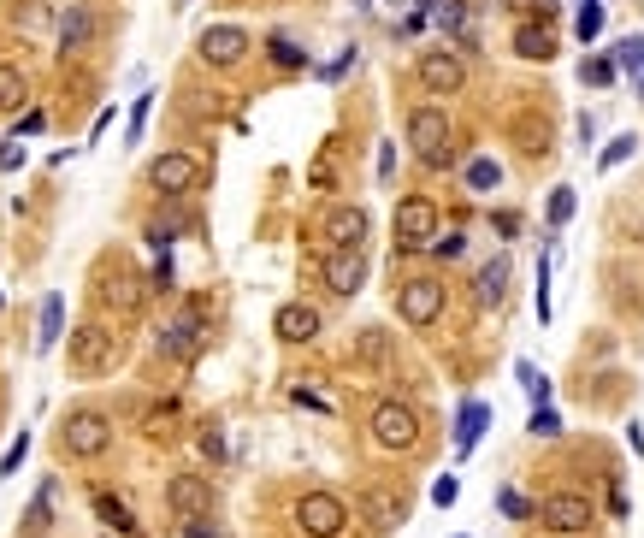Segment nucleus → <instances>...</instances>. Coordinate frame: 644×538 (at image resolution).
Listing matches in <instances>:
<instances>
[{"label":"nucleus","mask_w":644,"mask_h":538,"mask_svg":"<svg viewBox=\"0 0 644 538\" xmlns=\"http://www.w3.org/2000/svg\"><path fill=\"white\" fill-rule=\"evenodd\" d=\"M408 142H414L420 166L444 172V166L455 160V148H450V113H444V107H414V113H408Z\"/></svg>","instance_id":"1"},{"label":"nucleus","mask_w":644,"mask_h":538,"mask_svg":"<svg viewBox=\"0 0 644 538\" xmlns=\"http://www.w3.org/2000/svg\"><path fill=\"white\" fill-rule=\"evenodd\" d=\"M60 444H65V456H77V462H95V456L113 444V426H107V414H95V408H77V414H65Z\"/></svg>","instance_id":"2"},{"label":"nucleus","mask_w":644,"mask_h":538,"mask_svg":"<svg viewBox=\"0 0 644 538\" xmlns=\"http://www.w3.org/2000/svg\"><path fill=\"white\" fill-rule=\"evenodd\" d=\"M396 314H402L414 332L438 326V314H444V284H438V278H402V284H396Z\"/></svg>","instance_id":"3"},{"label":"nucleus","mask_w":644,"mask_h":538,"mask_svg":"<svg viewBox=\"0 0 644 538\" xmlns=\"http://www.w3.org/2000/svg\"><path fill=\"white\" fill-rule=\"evenodd\" d=\"M343 527H349V503H343V497L308 491V497L296 503V533L302 538H337Z\"/></svg>","instance_id":"4"},{"label":"nucleus","mask_w":644,"mask_h":538,"mask_svg":"<svg viewBox=\"0 0 644 538\" xmlns=\"http://www.w3.org/2000/svg\"><path fill=\"white\" fill-rule=\"evenodd\" d=\"M550 533H562V538H574V533H585L591 521H597V509H591V497H580V491H550L538 509H532Z\"/></svg>","instance_id":"5"},{"label":"nucleus","mask_w":644,"mask_h":538,"mask_svg":"<svg viewBox=\"0 0 644 538\" xmlns=\"http://www.w3.org/2000/svg\"><path fill=\"white\" fill-rule=\"evenodd\" d=\"M432 237H438V207L426 202V196H408V202L396 207V249L420 255V249H432Z\"/></svg>","instance_id":"6"},{"label":"nucleus","mask_w":644,"mask_h":538,"mask_svg":"<svg viewBox=\"0 0 644 538\" xmlns=\"http://www.w3.org/2000/svg\"><path fill=\"white\" fill-rule=\"evenodd\" d=\"M373 444L379 450H414L420 444V414L408 403H379L373 408Z\"/></svg>","instance_id":"7"},{"label":"nucleus","mask_w":644,"mask_h":538,"mask_svg":"<svg viewBox=\"0 0 644 538\" xmlns=\"http://www.w3.org/2000/svg\"><path fill=\"white\" fill-rule=\"evenodd\" d=\"M65 349H71V367H77L83 379L107 373V367H113V355H119V343H113V332H101V326H77Z\"/></svg>","instance_id":"8"},{"label":"nucleus","mask_w":644,"mask_h":538,"mask_svg":"<svg viewBox=\"0 0 644 538\" xmlns=\"http://www.w3.org/2000/svg\"><path fill=\"white\" fill-rule=\"evenodd\" d=\"M148 184H154L166 202H178V196H190L195 184H201V166H195V154H160V160L148 166Z\"/></svg>","instance_id":"9"},{"label":"nucleus","mask_w":644,"mask_h":538,"mask_svg":"<svg viewBox=\"0 0 644 538\" xmlns=\"http://www.w3.org/2000/svg\"><path fill=\"white\" fill-rule=\"evenodd\" d=\"M195 48H201V60H207V66H219V71H231V66H243V60H249V36H243L237 24H207Z\"/></svg>","instance_id":"10"},{"label":"nucleus","mask_w":644,"mask_h":538,"mask_svg":"<svg viewBox=\"0 0 644 538\" xmlns=\"http://www.w3.org/2000/svg\"><path fill=\"white\" fill-rule=\"evenodd\" d=\"M166 503H172L178 521H201V515H213V485L201 473H172L166 479Z\"/></svg>","instance_id":"11"},{"label":"nucleus","mask_w":644,"mask_h":538,"mask_svg":"<svg viewBox=\"0 0 644 538\" xmlns=\"http://www.w3.org/2000/svg\"><path fill=\"white\" fill-rule=\"evenodd\" d=\"M414 71H420V83L432 95H461V83H467V66H461V54H450V48H426Z\"/></svg>","instance_id":"12"},{"label":"nucleus","mask_w":644,"mask_h":538,"mask_svg":"<svg viewBox=\"0 0 644 538\" xmlns=\"http://www.w3.org/2000/svg\"><path fill=\"white\" fill-rule=\"evenodd\" d=\"M101 296H107V308H119V314H136L142 308V296H148V278L136 267H107V284H101Z\"/></svg>","instance_id":"13"},{"label":"nucleus","mask_w":644,"mask_h":538,"mask_svg":"<svg viewBox=\"0 0 644 538\" xmlns=\"http://www.w3.org/2000/svg\"><path fill=\"white\" fill-rule=\"evenodd\" d=\"M325 284H331L337 296H355V290L367 284V255H361V249H331V261H325Z\"/></svg>","instance_id":"14"},{"label":"nucleus","mask_w":644,"mask_h":538,"mask_svg":"<svg viewBox=\"0 0 644 538\" xmlns=\"http://www.w3.org/2000/svg\"><path fill=\"white\" fill-rule=\"evenodd\" d=\"M160 355H172V361H195V355H201V314H178V320L160 332Z\"/></svg>","instance_id":"15"},{"label":"nucleus","mask_w":644,"mask_h":538,"mask_svg":"<svg viewBox=\"0 0 644 538\" xmlns=\"http://www.w3.org/2000/svg\"><path fill=\"white\" fill-rule=\"evenodd\" d=\"M320 231L331 237V249H361V237H367V213H361V207H331Z\"/></svg>","instance_id":"16"},{"label":"nucleus","mask_w":644,"mask_h":538,"mask_svg":"<svg viewBox=\"0 0 644 538\" xmlns=\"http://www.w3.org/2000/svg\"><path fill=\"white\" fill-rule=\"evenodd\" d=\"M361 515L373 521V527H402L408 521V503H402V491H385V485H373V491H361Z\"/></svg>","instance_id":"17"},{"label":"nucleus","mask_w":644,"mask_h":538,"mask_svg":"<svg viewBox=\"0 0 644 538\" xmlns=\"http://www.w3.org/2000/svg\"><path fill=\"white\" fill-rule=\"evenodd\" d=\"M272 332L284 337V343H314V337H320V314H314L308 302H290V308H278Z\"/></svg>","instance_id":"18"},{"label":"nucleus","mask_w":644,"mask_h":538,"mask_svg":"<svg viewBox=\"0 0 644 538\" xmlns=\"http://www.w3.org/2000/svg\"><path fill=\"white\" fill-rule=\"evenodd\" d=\"M503 296H509V255L485 261L479 278H473V302H479V308H503Z\"/></svg>","instance_id":"19"},{"label":"nucleus","mask_w":644,"mask_h":538,"mask_svg":"<svg viewBox=\"0 0 644 538\" xmlns=\"http://www.w3.org/2000/svg\"><path fill=\"white\" fill-rule=\"evenodd\" d=\"M95 42V12L89 6H65V18H60V48L65 54H83Z\"/></svg>","instance_id":"20"},{"label":"nucleus","mask_w":644,"mask_h":538,"mask_svg":"<svg viewBox=\"0 0 644 538\" xmlns=\"http://www.w3.org/2000/svg\"><path fill=\"white\" fill-rule=\"evenodd\" d=\"M515 54L520 60H556V36H550V24H520L515 30Z\"/></svg>","instance_id":"21"},{"label":"nucleus","mask_w":644,"mask_h":538,"mask_svg":"<svg viewBox=\"0 0 644 538\" xmlns=\"http://www.w3.org/2000/svg\"><path fill=\"white\" fill-rule=\"evenodd\" d=\"M615 71H627L633 89L644 95V36H621V42H615Z\"/></svg>","instance_id":"22"},{"label":"nucleus","mask_w":644,"mask_h":538,"mask_svg":"<svg viewBox=\"0 0 644 538\" xmlns=\"http://www.w3.org/2000/svg\"><path fill=\"white\" fill-rule=\"evenodd\" d=\"M54 503H60V485L48 479V485L30 497V509H24V533H48V515H54Z\"/></svg>","instance_id":"23"},{"label":"nucleus","mask_w":644,"mask_h":538,"mask_svg":"<svg viewBox=\"0 0 644 538\" xmlns=\"http://www.w3.org/2000/svg\"><path fill=\"white\" fill-rule=\"evenodd\" d=\"M485 420H491V408H485V403H467V408H461V426H455V444H461V456H467V450L479 444Z\"/></svg>","instance_id":"24"},{"label":"nucleus","mask_w":644,"mask_h":538,"mask_svg":"<svg viewBox=\"0 0 644 538\" xmlns=\"http://www.w3.org/2000/svg\"><path fill=\"white\" fill-rule=\"evenodd\" d=\"M24 95H30V77H24L18 66H0V113H18Z\"/></svg>","instance_id":"25"},{"label":"nucleus","mask_w":644,"mask_h":538,"mask_svg":"<svg viewBox=\"0 0 644 538\" xmlns=\"http://www.w3.org/2000/svg\"><path fill=\"white\" fill-rule=\"evenodd\" d=\"M60 337H65V302H60V296H48V302H42V337H36V349L48 355Z\"/></svg>","instance_id":"26"},{"label":"nucleus","mask_w":644,"mask_h":538,"mask_svg":"<svg viewBox=\"0 0 644 538\" xmlns=\"http://www.w3.org/2000/svg\"><path fill=\"white\" fill-rule=\"evenodd\" d=\"M95 515H101L113 533H136V515H130V509L119 503V497H113V491H95Z\"/></svg>","instance_id":"27"},{"label":"nucleus","mask_w":644,"mask_h":538,"mask_svg":"<svg viewBox=\"0 0 644 538\" xmlns=\"http://www.w3.org/2000/svg\"><path fill=\"white\" fill-rule=\"evenodd\" d=\"M497 184H503V166H497V160H473V166H467V190H473V196H491Z\"/></svg>","instance_id":"28"},{"label":"nucleus","mask_w":644,"mask_h":538,"mask_svg":"<svg viewBox=\"0 0 644 538\" xmlns=\"http://www.w3.org/2000/svg\"><path fill=\"white\" fill-rule=\"evenodd\" d=\"M515 379H520V391H526L532 403H550V379H544V373H538L532 361H520V367H515Z\"/></svg>","instance_id":"29"},{"label":"nucleus","mask_w":644,"mask_h":538,"mask_svg":"<svg viewBox=\"0 0 644 538\" xmlns=\"http://www.w3.org/2000/svg\"><path fill=\"white\" fill-rule=\"evenodd\" d=\"M266 48H272V66H284V71H302V66H308V54H302L290 36H272Z\"/></svg>","instance_id":"30"},{"label":"nucleus","mask_w":644,"mask_h":538,"mask_svg":"<svg viewBox=\"0 0 644 538\" xmlns=\"http://www.w3.org/2000/svg\"><path fill=\"white\" fill-rule=\"evenodd\" d=\"M426 12H432V18H438L444 30H461V24H467V6H461V0H432Z\"/></svg>","instance_id":"31"},{"label":"nucleus","mask_w":644,"mask_h":538,"mask_svg":"<svg viewBox=\"0 0 644 538\" xmlns=\"http://www.w3.org/2000/svg\"><path fill=\"white\" fill-rule=\"evenodd\" d=\"M385 355H390V337L379 332V326H367V332H361V361H373V367H379Z\"/></svg>","instance_id":"32"},{"label":"nucleus","mask_w":644,"mask_h":538,"mask_svg":"<svg viewBox=\"0 0 644 538\" xmlns=\"http://www.w3.org/2000/svg\"><path fill=\"white\" fill-rule=\"evenodd\" d=\"M532 438H562V420H556V408L550 403L532 408Z\"/></svg>","instance_id":"33"},{"label":"nucleus","mask_w":644,"mask_h":538,"mask_svg":"<svg viewBox=\"0 0 644 538\" xmlns=\"http://www.w3.org/2000/svg\"><path fill=\"white\" fill-rule=\"evenodd\" d=\"M580 77L591 83V89H609V83H615V60H585Z\"/></svg>","instance_id":"34"},{"label":"nucleus","mask_w":644,"mask_h":538,"mask_svg":"<svg viewBox=\"0 0 644 538\" xmlns=\"http://www.w3.org/2000/svg\"><path fill=\"white\" fill-rule=\"evenodd\" d=\"M24 450H30V432H18V438H12V450L0 456V479H12V473L24 468Z\"/></svg>","instance_id":"35"},{"label":"nucleus","mask_w":644,"mask_h":538,"mask_svg":"<svg viewBox=\"0 0 644 538\" xmlns=\"http://www.w3.org/2000/svg\"><path fill=\"white\" fill-rule=\"evenodd\" d=\"M461 249H467V237H461V231H438V237H432V255H438V261H455Z\"/></svg>","instance_id":"36"},{"label":"nucleus","mask_w":644,"mask_h":538,"mask_svg":"<svg viewBox=\"0 0 644 538\" xmlns=\"http://www.w3.org/2000/svg\"><path fill=\"white\" fill-rule=\"evenodd\" d=\"M597 30H603V6H597V0H585V6H580V42H597Z\"/></svg>","instance_id":"37"},{"label":"nucleus","mask_w":644,"mask_h":538,"mask_svg":"<svg viewBox=\"0 0 644 538\" xmlns=\"http://www.w3.org/2000/svg\"><path fill=\"white\" fill-rule=\"evenodd\" d=\"M574 219V190H556L550 196V225H568Z\"/></svg>","instance_id":"38"},{"label":"nucleus","mask_w":644,"mask_h":538,"mask_svg":"<svg viewBox=\"0 0 644 538\" xmlns=\"http://www.w3.org/2000/svg\"><path fill=\"white\" fill-rule=\"evenodd\" d=\"M497 503H503V515H509V521H526V515H532V503H526L520 491H497Z\"/></svg>","instance_id":"39"},{"label":"nucleus","mask_w":644,"mask_h":538,"mask_svg":"<svg viewBox=\"0 0 644 538\" xmlns=\"http://www.w3.org/2000/svg\"><path fill=\"white\" fill-rule=\"evenodd\" d=\"M633 148H639V136H615V142L603 148V166H621V160H627Z\"/></svg>","instance_id":"40"},{"label":"nucleus","mask_w":644,"mask_h":538,"mask_svg":"<svg viewBox=\"0 0 644 538\" xmlns=\"http://www.w3.org/2000/svg\"><path fill=\"white\" fill-rule=\"evenodd\" d=\"M201 456H207V462H225V438H219V426L201 432Z\"/></svg>","instance_id":"41"},{"label":"nucleus","mask_w":644,"mask_h":538,"mask_svg":"<svg viewBox=\"0 0 644 538\" xmlns=\"http://www.w3.org/2000/svg\"><path fill=\"white\" fill-rule=\"evenodd\" d=\"M142 125H148V95H142V101H136V107H130V142H136V136H142Z\"/></svg>","instance_id":"42"},{"label":"nucleus","mask_w":644,"mask_h":538,"mask_svg":"<svg viewBox=\"0 0 644 538\" xmlns=\"http://www.w3.org/2000/svg\"><path fill=\"white\" fill-rule=\"evenodd\" d=\"M455 491H461V485H455V479H438V485H432V497H438V503H444V509H450V503H455Z\"/></svg>","instance_id":"43"},{"label":"nucleus","mask_w":644,"mask_h":538,"mask_svg":"<svg viewBox=\"0 0 644 538\" xmlns=\"http://www.w3.org/2000/svg\"><path fill=\"white\" fill-rule=\"evenodd\" d=\"M355 66V48H349V54H337V60H331V66H325V77H343V71Z\"/></svg>","instance_id":"44"},{"label":"nucleus","mask_w":644,"mask_h":538,"mask_svg":"<svg viewBox=\"0 0 644 538\" xmlns=\"http://www.w3.org/2000/svg\"><path fill=\"white\" fill-rule=\"evenodd\" d=\"M184 538H219L213 527H201V521H184Z\"/></svg>","instance_id":"45"},{"label":"nucleus","mask_w":644,"mask_h":538,"mask_svg":"<svg viewBox=\"0 0 644 538\" xmlns=\"http://www.w3.org/2000/svg\"><path fill=\"white\" fill-rule=\"evenodd\" d=\"M414 6H420V12H426V6H432V0H414Z\"/></svg>","instance_id":"46"},{"label":"nucleus","mask_w":644,"mask_h":538,"mask_svg":"<svg viewBox=\"0 0 644 538\" xmlns=\"http://www.w3.org/2000/svg\"><path fill=\"white\" fill-rule=\"evenodd\" d=\"M355 6H373V0H355Z\"/></svg>","instance_id":"47"},{"label":"nucleus","mask_w":644,"mask_h":538,"mask_svg":"<svg viewBox=\"0 0 644 538\" xmlns=\"http://www.w3.org/2000/svg\"><path fill=\"white\" fill-rule=\"evenodd\" d=\"M30 538H42V533H30Z\"/></svg>","instance_id":"48"}]
</instances>
